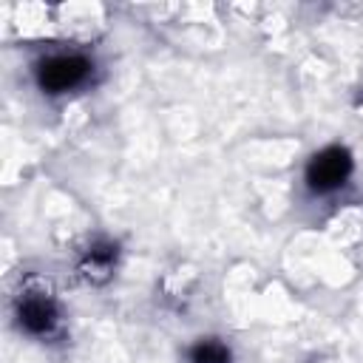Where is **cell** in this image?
Segmentation results:
<instances>
[{"label": "cell", "mask_w": 363, "mask_h": 363, "mask_svg": "<svg viewBox=\"0 0 363 363\" xmlns=\"http://www.w3.org/2000/svg\"><path fill=\"white\" fill-rule=\"evenodd\" d=\"M94 74V60L79 51H57L34 65V82L43 94L60 96L82 88Z\"/></svg>", "instance_id": "1"}, {"label": "cell", "mask_w": 363, "mask_h": 363, "mask_svg": "<svg viewBox=\"0 0 363 363\" xmlns=\"http://www.w3.org/2000/svg\"><path fill=\"white\" fill-rule=\"evenodd\" d=\"M14 318H17V326L31 337H51L60 332V323H62L57 298L37 284L20 289V295L14 298Z\"/></svg>", "instance_id": "2"}, {"label": "cell", "mask_w": 363, "mask_h": 363, "mask_svg": "<svg viewBox=\"0 0 363 363\" xmlns=\"http://www.w3.org/2000/svg\"><path fill=\"white\" fill-rule=\"evenodd\" d=\"M354 170V159L349 153V147L343 145H329L323 150H318L309 162H306V170H303V179H306V187L318 196L323 193H335L340 190L349 176Z\"/></svg>", "instance_id": "3"}, {"label": "cell", "mask_w": 363, "mask_h": 363, "mask_svg": "<svg viewBox=\"0 0 363 363\" xmlns=\"http://www.w3.org/2000/svg\"><path fill=\"white\" fill-rule=\"evenodd\" d=\"M116 261H119V244H116V241H108V238H99V241H91V244L82 250L77 269H79V275H82L85 281L102 284V281L111 278Z\"/></svg>", "instance_id": "4"}, {"label": "cell", "mask_w": 363, "mask_h": 363, "mask_svg": "<svg viewBox=\"0 0 363 363\" xmlns=\"http://www.w3.org/2000/svg\"><path fill=\"white\" fill-rule=\"evenodd\" d=\"M187 360L190 363H233V352L218 337H199L187 349Z\"/></svg>", "instance_id": "5"}]
</instances>
